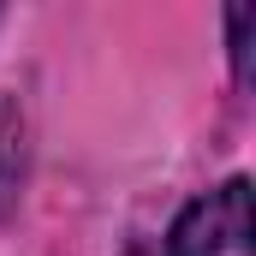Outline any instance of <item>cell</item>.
Masks as SVG:
<instances>
[{
	"instance_id": "6da1fadb",
	"label": "cell",
	"mask_w": 256,
	"mask_h": 256,
	"mask_svg": "<svg viewBox=\"0 0 256 256\" xmlns=\"http://www.w3.org/2000/svg\"><path fill=\"white\" fill-rule=\"evenodd\" d=\"M173 256H256L250 238V179H226L173 220Z\"/></svg>"
}]
</instances>
